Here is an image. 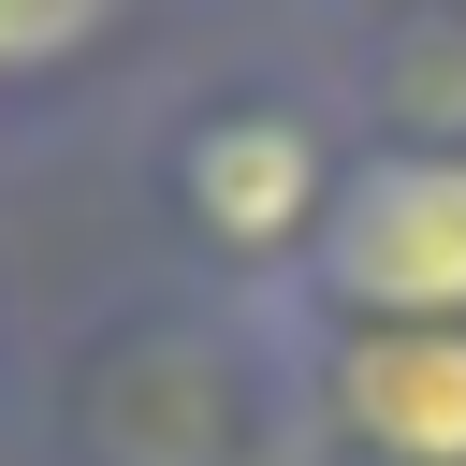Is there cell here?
Listing matches in <instances>:
<instances>
[{
  "mask_svg": "<svg viewBox=\"0 0 466 466\" xmlns=\"http://www.w3.org/2000/svg\"><path fill=\"white\" fill-rule=\"evenodd\" d=\"M277 364L291 466H466V320H320L248 306Z\"/></svg>",
  "mask_w": 466,
  "mask_h": 466,
  "instance_id": "cell-2",
  "label": "cell"
},
{
  "mask_svg": "<svg viewBox=\"0 0 466 466\" xmlns=\"http://www.w3.org/2000/svg\"><path fill=\"white\" fill-rule=\"evenodd\" d=\"M277 306L320 320H466V146H364L306 277Z\"/></svg>",
  "mask_w": 466,
  "mask_h": 466,
  "instance_id": "cell-3",
  "label": "cell"
},
{
  "mask_svg": "<svg viewBox=\"0 0 466 466\" xmlns=\"http://www.w3.org/2000/svg\"><path fill=\"white\" fill-rule=\"evenodd\" d=\"M335 102L364 146H466V0H393Z\"/></svg>",
  "mask_w": 466,
  "mask_h": 466,
  "instance_id": "cell-4",
  "label": "cell"
},
{
  "mask_svg": "<svg viewBox=\"0 0 466 466\" xmlns=\"http://www.w3.org/2000/svg\"><path fill=\"white\" fill-rule=\"evenodd\" d=\"M116 29H131V0H0V102H29V87H58V73H87Z\"/></svg>",
  "mask_w": 466,
  "mask_h": 466,
  "instance_id": "cell-5",
  "label": "cell"
},
{
  "mask_svg": "<svg viewBox=\"0 0 466 466\" xmlns=\"http://www.w3.org/2000/svg\"><path fill=\"white\" fill-rule=\"evenodd\" d=\"M350 160H364V131H350L335 87H218V102H189V131L160 146V189H175L189 262H204L233 306H277V291L306 277L320 218H335Z\"/></svg>",
  "mask_w": 466,
  "mask_h": 466,
  "instance_id": "cell-1",
  "label": "cell"
}]
</instances>
